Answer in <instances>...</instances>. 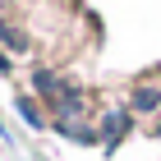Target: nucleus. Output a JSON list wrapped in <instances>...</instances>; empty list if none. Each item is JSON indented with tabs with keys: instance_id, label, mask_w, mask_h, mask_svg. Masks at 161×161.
Here are the masks:
<instances>
[{
	"instance_id": "obj_1",
	"label": "nucleus",
	"mask_w": 161,
	"mask_h": 161,
	"mask_svg": "<svg viewBox=\"0 0 161 161\" xmlns=\"http://www.w3.org/2000/svg\"><path fill=\"white\" fill-rule=\"evenodd\" d=\"M157 106H161V87L157 83H138L134 97H129V111H134V115H147V111H157Z\"/></svg>"
},
{
	"instance_id": "obj_2",
	"label": "nucleus",
	"mask_w": 161,
	"mask_h": 161,
	"mask_svg": "<svg viewBox=\"0 0 161 161\" xmlns=\"http://www.w3.org/2000/svg\"><path fill=\"white\" fill-rule=\"evenodd\" d=\"M0 42H5V46H9V51H28V37H23V32H19V28H9V23H5V19H0Z\"/></svg>"
},
{
	"instance_id": "obj_3",
	"label": "nucleus",
	"mask_w": 161,
	"mask_h": 161,
	"mask_svg": "<svg viewBox=\"0 0 161 161\" xmlns=\"http://www.w3.org/2000/svg\"><path fill=\"white\" fill-rule=\"evenodd\" d=\"M124 129H129V115H106V143H120V138H124Z\"/></svg>"
},
{
	"instance_id": "obj_4",
	"label": "nucleus",
	"mask_w": 161,
	"mask_h": 161,
	"mask_svg": "<svg viewBox=\"0 0 161 161\" xmlns=\"http://www.w3.org/2000/svg\"><path fill=\"white\" fill-rule=\"evenodd\" d=\"M19 111H23V120L32 124V129H42V124H46V120H42V111L32 106V101H19Z\"/></svg>"
},
{
	"instance_id": "obj_5",
	"label": "nucleus",
	"mask_w": 161,
	"mask_h": 161,
	"mask_svg": "<svg viewBox=\"0 0 161 161\" xmlns=\"http://www.w3.org/2000/svg\"><path fill=\"white\" fill-rule=\"evenodd\" d=\"M5 69H9V60H5V51H0V74H5Z\"/></svg>"
}]
</instances>
